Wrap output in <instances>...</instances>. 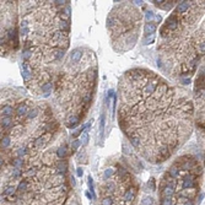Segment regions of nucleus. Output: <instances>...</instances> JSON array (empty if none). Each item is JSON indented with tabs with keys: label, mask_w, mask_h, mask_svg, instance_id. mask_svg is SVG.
<instances>
[{
	"label": "nucleus",
	"mask_w": 205,
	"mask_h": 205,
	"mask_svg": "<svg viewBox=\"0 0 205 205\" xmlns=\"http://www.w3.org/2000/svg\"><path fill=\"white\" fill-rule=\"evenodd\" d=\"M103 190L108 192L112 195L113 202L111 205H143L141 198L138 202L139 189L138 187L132 182V179L125 181V187L119 192V185L117 182L112 181L111 178L106 179V183L102 187Z\"/></svg>",
	"instance_id": "1"
},
{
	"label": "nucleus",
	"mask_w": 205,
	"mask_h": 205,
	"mask_svg": "<svg viewBox=\"0 0 205 205\" xmlns=\"http://www.w3.org/2000/svg\"><path fill=\"white\" fill-rule=\"evenodd\" d=\"M178 25H179V21L177 20V17H176V15H171L168 17V19L166 20V27L168 28L169 31H173V30H176V28L178 27Z\"/></svg>",
	"instance_id": "2"
},
{
	"label": "nucleus",
	"mask_w": 205,
	"mask_h": 205,
	"mask_svg": "<svg viewBox=\"0 0 205 205\" xmlns=\"http://www.w3.org/2000/svg\"><path fill=\"white\" fill-rule=\"evenodd\" d=\"M156 25L154 22H146L145 26H144V32L146 36H151V34H154L156 32Z\"/></svg>",
	"instance_id": "3"
},
{
	"label": "nucleus",
	"mask_w": 205,
	"mask_h": 205,
	"mask_svg": "<svg viewBox=\"0 0 205 205\" xmlns=\"http://www.w3.org/2000/svg\"><path fill=\"white\" fill-rule=\"evenodd\" d=\"M81 57H83V50H81L80 48H75L73 52H71V55H70V59H71L73 63H78Z\"/></svg>",
	"instance_id": "4"
},
{
	"label": "nucleus",
	"mask_w": 205,
	"mask_h": 205,
	"mask_svg": "<svg viewBox=\"0 0 205 205\" xmlns=\"http://www.w3.org/2000/svg\"><path fill=\"white\" fill-rule=\"evenodd\" d=\"M189 8H190L189 1H181L177 5V13L178 14H184L187 10H189Z\"/></svg>",
	"instance_id": "5"
},
{
	"label": "nucleus",
	"mask_w": 205,
	"mask_h": 205,
	"mask_svg": "<svg viewBox=\"0 0 205 205\" xmlns=\"http://www.w3.org/2000/svg\"><path fill=\"white\" fill-rule=\"evenodd\" d=\"M32 76V69L28 64H23V68H22V78L25 80H28Z\"/></svg>",
	"instance_id": "6"
},
{
	"label": "nucleus",
	"mask_w": 205,
	"mask_h": 205,
	"mask_svg": "<svg viewBox=\"0 0 205 205\" xmlns=\"http://www.w3.org/2000/svg\"><path fill=\"white\" fill-rule=\"evenodd\" d=\"M28 112H30V111H28V108H27L26 104H22V103H21V104H19V106H17V108H16V113L19 114L20 117L27 115Z\"/></svg>",
	"instance_id": "7"
},
{
	"label": "nucleus",
	"mask_w": 205,
	"mask_h": 205,
	"mask_svg": "<svg viewBox=\"0 0 205 205\" xmlns=\"http://www.w3.org/2000/svg\"><path fill=\"white\" fill-rule=\"evenodd\" d=\"M78 124H79V118H78V117L71 115V117H69V118L66 119V125H68V128H75Z\"/></svg>",
	"instance_id": "8"
},
{
	"label": "nucleus",
	"mask_w": 205,
	"mask_h": 205,
	"mask_svg": "<svg viewBox=\"0 0 205 205\" xmlns=\"http://www.w3.org/2000/svg\"><path fill=\"white\" fill-rule=\"evenodd\" d=\"M52 87H53L52 83H45V84L42 85V92H43V96H44V97H48V96L50 95Z\"/></svg>",
	"instance_id": "9"
},
{
	"label": "nucleus",
	"mask_w": 205,
	"mask_h": 205,
	"mask_svg": "<svg viewBox=\"0 0 205 205\" xmlns=\"http://www.w3.org/2000/svg\"><path fill=\"white\" fill-rule=\"evenodd\" d=\"M13 112H14V108L11 106H9V104H5V106L1 107V114L4 117H10L11 114H13Z\"/></svg>",
	"instance_id": "10"
},
{
	"label": "nucleus",
	"mask_w": 205,
	"mask_h": 205,
	"mask_svg": "<svg viewBox=\"0 0 205 205\" xmlns=\"http://www.w3.org/2000/svg\"><path fill=\"white\" fill-rule=\"evenodd\" d=\"M68 155V151H66V146L65 145H63L60 146L59 149H58L57 151V156L59 157V159H65V156Z\"/></svg>",
	"instance_id": "11"
},
{
	"label": "nucleus",
	"mask_w": 205,
	"mask_h": 205,
	"mask_svg": "<svg viewBox=\"0 0 205 205\" xmlns=\"http://www.w3.org/2000/svg\"><path fill=\"white\" fill-rule=\"evenodd\" d=\"M114 173H115V169L112 168V167H108V168H106L103 171V177H104V179H108L111 177H113Z\"/></svg>",
	"instance_id": "12"
},
{
	"label": "nucleus",
	"mask_w": 205,
	"mask_h": 205,
	"mask_svg": "<svg viewBox=\"0 0 205 205\" xmlns=\"http://www.w3.org/2000/svg\"><path fill=\"white\" fill-rule=\"evenodd\" d=\"M104 123H106V115H104V113H102L101 117H99V135H103Z\"/></svg>",
	"instance_id": "13"
},
{
	"label": "nucleus",
	"mask_w": 205,
	"mask_h": 205,
	"mask_svg": "<svg viewBox=\"0 0 205 205\" xmlns=\"http://www.w3.org/2000/svg\"><path fill=\"white\" fill-rule=\"evenodd\" d=\"M155 90H156V83H149L144 89V91L146 93H154Z\"/></svg>",
	"instance_id": "14"
},
{
	"label": "nucleus",
	"mask_w": 205,
	"mask_h": 205,
	"mask_svg": "<svg viewBox=\"0 0 205 205\" xmlns=\"http://www.w3.org/2000/svg\"><path fill=\"white\" fill-rule=\"evenodd\" d=\"M13 124V120H11L10 117H3L1 118V127L3 128H8Z\"/></svg>",
	"instance_id": "15"
},
{
	"label": "nucleus",
	"mask_w": 205,
	"mask_h": 205,
	"mask_svg": "<svg viewBox=\"0 0 205 205\" xmlns=\"http://www.w3.org/2000/svg\"><path fill=\"white\" fill-rule=\"evenodd\" d=\"M13 167L14 168H17V169H22V167H23V161H22V159H16V160H13Z\"/></svg>",
	"instance_id": "16"
},
{
	"label": "nucleus",
	"mask_w": 205,
	"mask_h": 205,
	"mask_svg": "<svg viewBox=\"0 0 205 205\" xmlns=\"http://www.w3.org/2000/svg\"><path fill=\"white\" fill-rule=\"evenodd\" d=\"M59 27H60V30H62V31L69 32V30H70V23H69L68 21H60Z\"/></svg>",
	"instance_id": "17"
},
{
	"label": "nucleus",
	"mask_w": 205,
	"mask_h": 205,
	"mask_svg": "<svg viewBox=\"0 0 205 205\" xmlns=\"http://www.w3.org/2000/svg\"><path fill=\"white\" fill-rule=\"evenodd\" d=\"M155 41V34H151V36H145V38H143V44L148 45L150 43H152Z\"/></svg>",
	"instance_id": "18"
},
{
	"label": "nucleus",
	"mask_w": 205,
	"mask_h": 205,
	"mask_svg": "<svg viewBox=\"0 0 205 205\" xmlns=\"http://www.w3.org/2000/svg\"><path fill=\"white\" fill-rule=\"evenodd\" d=\"M81 144H83L84 146H86L87 144H89V133L87 132H84L83 134H81Z\"/></svg>",
	"instance_id": "19"
},
{
	"label": "nucleus",
	"mask_w": 205,
	"mask_h": 205,
	"mask_svg": "<svg viewBox=\"0 0 205 205\" xmlns=\"http://www.w3.org/2000/svg\"><path fill=\"white\" fill-rule=\"evenodd\" d=\"M81 145H83V144H81V140L75 139L74 141H71V150H73V151H76Z\"/></svg>",
	"instance_id": "20"
},
{
	"label": "nucleus",
	"mask_w": 205,
	"mask_h": 205,
	"mask_svg": "<svg viewBox=\"0 0 205 205\" xmlns=\"http://www.w3.org/2000/svg\"><path fill=\"white\" fill-rule=\"evenodd\" d=\"M32 57V50L31 49H25L22 52V59L23 60H28Z\"/></svg>",
	"instance_id": "21"
},
{
	"label": "nucleus",
	"mask_w": 205,
	"mask_h": 205,
	"mask_svg": "<svg viewBox=\"0 0 205 205\" xmlns=\"http://www.w3.org/2000/svg\"><path fill=\"white\" fill-rule=\"evenodd\" d=\"M62 38H63V31H57L52 36V41H54V42H57V41H59Z\"/></svg>",
	"instance_id": "22"
},
{
	"label": "nucleus",
	"mask_w": 205,
	"mask_h": 205,
	"mask_svg": "<svg viewBox=\"0 0 205 205\" xmlns=\"http://www.w3.org/2000/svg\"><path fill=\"white\" fill-rule=\"evenodd\" d=\"M37 115H38V109H37V108L30 109V112H28V114H27L28 119H33V118H36Z\"/></svg>",
	"instance_id": "23"
},
{
	"label": "nucleus",
	"mask_w": 205,
	"mask_h": 205,
	"mask_svg": "<svg viewBox=\"0 0 205 205\" xmlns=\"http://www.w3.org/2000/svg\"><path fill=\"white\" fill-rule=\"evenodd\" d=\"M154 19H155V14L152 13V11H146V14H145V20H146V22H151Z\"/></svg>",
	"instance_id": "24"
},
{
	"label": "nucleus",
	"mask_w": 205,
	"mask_h": 205,
	"mask_svg": "<svg viewBox=\"0 0 205 205\" xmlns=\"http://www.w3.org/2000/svg\"><path fill=\"white\" fill-rule=\"evenodd\" d=\"M26 154H27L26 148H20L19 150H17V152H16V155H17V157H19V159H22V157L25 156Z\"/></svg>",
	"instance_id": "25"
},
{
	"label": "nucleus",
	"mask_w": 205,
	"mask_h": 205,
	"mask_svg": "<svg viewBox=\"0 0 205 205\" xmlns=\"http://www.w3.org/2000/svg\"><path fill=\"white\" fill-rule=\"evenodd\" d=\"M9 145H10V138H9V136L3 138V139H1V148H3V149H6Z\"/></svg>",
	"instance_id": "26"
},
{
	"label": "nucleus",
	"mask_w": 205,
	"mask_h": 205,
	"mask_svg": "<svg viewBox=\"0 0 205 205\" xmlns=\"http://www.w3.org/2000/svg\"><path fill=\"white\" fill-rule=\"evenodd\" d=\"M45 138L44 136H39L37 140H36V148H42V146L45 144Z\"/></svg>",
	"instance_id": "27"
},
{
	"label": "nucleus",
	"mask_w": 205,
	"mask_h": 205,
	"mask_svg": "<svg viewBox=\"0 0 205 205\" xmlns=\"http://www.w3.org/2000/svg\"><path fill=\"white\" fill-rule=\"evenodd\" d=\"M64 53H65V50H64V49H58V50H55L54 57L57 58V59H62V58L64 57Z\"/></svg>",
	"instance_id": "28"
},
{
	"label": "nucleus",
	"mask_w": 205,
	"mask_h": 205,
	"mask_svg": "<svg viewBox=\"0 0 205 205\" xmlns=\"http://www.w3.org/2000/svg\"><path fill=\"white\" fill-rule=\"evenodd\" d=\"M107 92H108V93H107V97H108V99H111V98H112V99H113V98L115 97V93H114V90H108Z\"/></svg>",
	"instance_id": "29"
},
{
	"label": "nucleus",
	"mask_w": 205,
	"mask_h": 205,
	"mask_svg": "<svg viewBox=\"0 0 205 205\" xmlns=\"http://www.w3.org/2000/svg\"><path fill=\"white\" fill-rule=\"evenodd\" d=\"M167 33H169V30H168V28L165 26V27H162L161 28V34H162V36L163 37H166L167 36Z\"/></svg>",
	"instance_id": "30"
},
{
	"label": "nucleus",
	"mask_w": 205,
	"mask_h": 205,
	"mask_svg": "<svg viewBox=\"0 0 205 205\" xmlns=\"http://www.w3.org/2000/svg\"><path fill=\"white\" fill-rule=\"evenodd\" d=\"M130 141H132V144H133L134 146H135V148H138V146H139V139H138V138H132Z\"/></svg>",
	"instance_id": "31"
},
{
	"label": "nucleus",
	"mask_w": 205,
	"mask_h": 205,
	"mask_svg": "<svg viewBox=\"0 0 205 205\" xmlns=\"http://www.w3.org/2000/svg\"><path fill=\"white\" fill-rule=\"evenodd\" d=\"M28 31H30V30H28V27H22L21 28V36H25V34H27L28 33Z\"/></svg>",
	"instance_id": "32"
},
{
	"label": "nucleus",
	"mask_w": 205,
	"mask_h": 205,
	"mask_svg": "<svg viewBox=\"0 0 205 205\" xmlns=\"http://www.w3.org/2000/svg\"><path fill=\"white\" fill-rule=\"evenodd\" d=\"M76 174H78L79 177H81V176L84 174V171H83V168H81V167H79L78 169H76Z\"/></svg>",
	"instance_id": "33"
},
{
	"label": "nucleus",
	"mask_w": 205,
	"mask_h": 205,
	"mask_svg": "<svg viewBox=\"0 0 205 205\" xmlns=\"http://www.w3.org/2000/svg\"><path fill=\"white\" fill-rule=\"evenodd\" d=\"M199 50H200V53H205V42H203L199 47Z\"/></svg>",
	"instance_id": "34"
},
{
	"label": "nucleus",
	"mask_w": 205,
	"mask_h": 205,
	"mask_svg": "<svg viewBox=\"0 0 205 205\" xmlns=\"http://www.w3.org/2000/svg\"><path fill=\"white\" fill-rule=\"evenodd\" d=\"M154 21H155L156 23L161 22V16H160V15H157V14H155V19H154Z\"/></svg>",
	"instance_id": "35"
},
{
	"label": "nucleus",
	"mask_w": 205,
	"mask_h": 205,
	"mask_svg": "<svg viewBox=\"0 0 205 205\" xmlns=\"http://www.w3.org/2000/svg\"><path fill=\"white\" fill-rule=\"evenodd\" d=\"M199 75H200V78H204V76H205V66H203L200 69V73H199Z\"/></svg>",
	"instance_id": "36"
},
{
	"label": "nucleus",
	"mask_w": 205,
	"mask_h": 205,
	"mask_svg": "<svg viewBox=\"0 0 205 205\" xmlns=\"http://www.w3.org/2000/svg\"><path fill=\"white\" fill-rule=\"evenodd\" d=\"M27 25H28L27 21H25V20L21 21V28H22V27H27Z\"/></svg>",
	"instance_id": "37"
},
{
	"label": "nucleus",
	"mask_w": 205,
	"mask_h": 205,
	"mask_svg": "<svg viewBox=\"0 0 205 205\" xmlns=\"http://www.w3.org/2000/svg\"><path fill=\"white\" fill-rule=\"evenodd\" d=\"M190 83V79H183V84L184 85H188Z\"/></svg>",
	"instance_id": "38"
},
{
	"label": "nucleus",
	"mask_w": 205,
	"mask_h": 205,
	"mask_svg": "<svg viewBox=\"0 0 205 205\" xmlns=\"http://www.w3.org/2000/svg\"><path fill=\"white\" fill-rule=\"evenodd\" d=\"M135 4H136V5H141V4H143V1H135Z\"/></svg>",
	"instance_id": "39"
}]
</instances>
